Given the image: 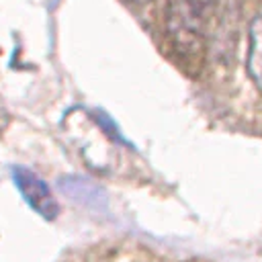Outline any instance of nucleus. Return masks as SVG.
Returning <instances> with one entry per match:
<instances>
[{"label": "nucleus", "instance_id": "nucleus-1", "mask_svg": "<svg viewBox=\"0 0 262 262\" xmlns=\"http://www.w3.org/2000/svg\"><path fill=\"white\" fill-rule=\"evenodd\" d=\"M213 4L215 0H168V31L178 47L188 43L196 45Z\"/></svg>", "mask_w": 262, "mask_h": 262}, {"label": "nucleus", "instance_id": "nucleus-2", "mask_svg": "<svg viewBox=\"0 0 262 262\" xmlns=\"http://www.w3.org/2000/svg\"><path fill=\"white\" fill-rule=\"evenodd\" d=\"M12 180H14V186L18 188V192L23 194V199L27 201V205L31 209H35L43 219L53 221L57 217L59 205L53 199L45 180H41L35 172H31L23 166L12 168Z\"/></svg>", "mask_w": 262, "mask_h": 262}, {"label": "nucleus", "instance_id": "nucleus-3", "mask_svg": "<svg viewBox=\"0 0 262 262\" xmlns=\"http://www.w3.org/2000/svg\"><path fill=\"white\" fill-rule=\"evenodd\" d=\"M246 70L252 82L258 88H262V14L254 16L250 23V47H248Z\"/></svg>", "mask_w": 262, "mask_h": 262}, {"label": "nucleus", "instance_id": "nucleus-4", "mask_svg": "<svg viewBox=\"0 0 262 262\" xmlns=\"http://www.w3.org/2000/svg\"><path fill=\"white\" fill-rule=\"evenodd\" d=\"M8 123H10V115H8L6 106H4V104H2V100H0V133L8 127Z\"/></svg>", "mask_w": 262, "mask_h": 262}, {"label": "nucleus", "instance_id": "nucleus-5", "mask_svg": "<svg viewBox=\"0 0 262 262\" xmlns=\"http://www.w3.org/2000/svg\"><path fill=\"white\" fill-rule=\"evenodd\" d=\"M129 4H145V2H151V0H125Z\"/></svg>", "mask_w": 262, "mask_h": 262}, {"label": "nucleus", "instance_id": "nucleus-6", "mask_svg": "<svg viewBox=\"0 0 262 262\" xmlns=\"http://www.w3.org/2000/svg\"><path fill=\"white\" fill-rule=\"evenodd\" d=\"M188 262H207V260H188Z\"/></svg>", "mask_w": 262, "mask_h": 262}, {"label": "nucleus", "instance_id": "nucleus-7", "mask_svg": "<svg viewBox=\"0 0 262 262\" xmlns=\"http://www.w3.org/2000/svg\"><path fill=\"white\" fill-rule=\"evenodd\" d=\"M55 2H57V0H51V4H55Z\"/></svg>", "mask_w": 262, "mask_h": 262}]
</instances>
